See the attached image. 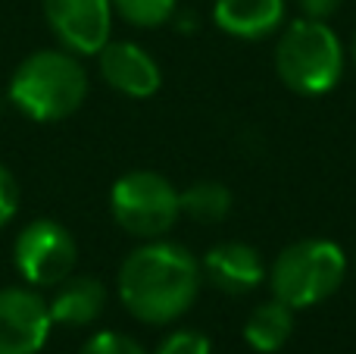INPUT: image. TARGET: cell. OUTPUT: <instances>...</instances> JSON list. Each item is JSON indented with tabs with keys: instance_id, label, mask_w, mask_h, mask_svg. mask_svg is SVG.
I'll return each instance as SVG.
<instances>
[{
	"instance_id": "obj_4",
	"label": "cell",
	"mask_w": 356,
	"mask_h": 354,
	"mask_svg": "<svg viewBox=\"0 0 356 354\" xmlns=\"http://www.w3.org/2000/svg\"><path fill=\"white\" fill-rule=\"evenodd\" d=\"M347 279V254L328 238H300L272 261L269 288L272 298L284 301L291 311H307L328 301Z\"/></svg>"
},
{
	"instance_id": "obj_6",
	"label": "cell",
	"mask_w": 356,
	"mask_h": 354,
	"mask_svg": "<svg viewBox=\"0 0 356 354\" xmlns=\"http://www.w3.org/2000/svg\"><path fill=\"white\" fill-rule=\"evenodd\" d=\"M79 261V245L72 232L56 220H31L13 242V267L31 288H54L72 276Z\"/></svg>"
},
{
	"instance_id": "obj_17",
	"label": "cell",
	"mask_w": 356,
	"mask_h": 354,
	"mask_svg": "<svg viewBox=\"0 0 356 354\" xmlns=\"http://www.w3.org/2000/svg\"><path fill=\"white\" fill-rule=\"evenodd\" d=\"M154 354H213V342L200 330H172Z\"/></svg>"
},
{
	"instance_id": "obj_18",
	"label": "cell",
	"mask_w": 356,
	"mask_h": 354,
	"mask_svg": "<svg viewBox=\"0 0 356 354\" xmlns=\"http://www.w3.org/2000/svg\"><path fill=\"white\" fill-rule=\"evenodd\" d=\"M19 201H22V192H19L16 176L0 163V229L13 223V217L19 213Z\"/></svg>"
},
{
	"instance_id": "obj_8",
	"label": "cell",
	"mask_w": 356,
	"mask_h": 354,
	"mask_svg": "<svg viewBox=\"0 0 356 354\" xmlns=\"http://www.w3.org/2000/svg\"><path fill=\"white\" fill-rule=\"evenodd\" d=\"M60 47L79 56H94L113 31V3L110 0H41Z\"/></svg>"
},
{
	"instance_id": "obj_9",
	"label": "cell",
	"mask_w": 356,
	"mask_h": 354,
	"mask_svg": "<svg viewBox=\"0 0 356 354\" xmlns=\"http://www.w3.org/2000/svg\"><path fill=\"white\" fill-rule=\"evenodd\" d=\"M97 69L100 79L113 88V91L125 94V98H154L163 85L160 63L135 41H106L97 50Z\"/></svg>"
},
{
	"instance_id": "obj_10",
	"label": "cell",
	"mask_w": 356,
	"mask_h": 354,
	"mask_svg": "<svg viewBox=\"0 0 356 354\" xmlns=\"http://www.w3.org/2000/svg\"><path fill=\"white\" fill-rule=\"evenodd\" d=\"M200 270H203V279H209L225 295H247L253 288H259V282L266 279L263 257L257 254V248H250L244 242L213 245L203 254Z\"/></svg>"
},
{
	"instance_id": "obj_1",
	"label": "cell",
	"mask_w": 356,
	"mask_h": 354,
	"mask_svg": "<svg viewBox=\"0 0 356 354\" xmlns=\"http://www.w3.org/2000/svg\"><path fill=\"white\" fill-rule=\"evenodd\" d=\"M200 286V261L188 248L163 238L131 251L116 276L122 307L147 326H169L181 320L194 307Z\"/></svg>"
},
{
	"instance_id": "obj_14",
	"label": "cell",
	"mask_w": 356,
	"mask_h": 354,
	"mask_svg": "<svg viewBox=\"0 0 356 354\" xmlns=\"http://www.w3.org/2000/svg\"><path fill=\"white\" fill-rule=\"evenodd\" d=\"M178 204H181V213L191 217L194 223H203V226H216L232 213V192L228 185L216 179H203V182H194L188 185L184 192H178Z\"/></svg>"
},
{
	"instance_id": "obj_13",
	"label": "cell",
	"mask_w": 356,
	"mask_h": 354,
	"mask_svg": "<svg viewBox=\"0 0 356 354\" xmlns=\"http://www.w3.org/2000/svg\"><path fill=\"white\" fill-rule=\"evenodd\" d=\"M294 332V311L284 301L269 298L257 305L244 320V342L257 354H275Z\"/></svg>"
},
{
	"instance_id": "obj_2",
	"label": "cell",
	"mask_w": 356,
	"mask_h": 354,
	"mask_svg": "<svg viewBox=\"0 0 356 354\" xmlns=\"http://www.w3.org/2000/svg\"><path fill=\"white\" fill-rule=\"evenodd\" d=\"M88 98V69L66 47L29 54L6 82V100L31 123H60L81 110Z\"/></svg>"
},
{
	"instance_id": "obj_7",
	"label": "cell",
	"mask_w": 356,
	"mask_h": 354,
	"mask_svg": "<svg viewBox=\"0 0 356 354\" xmlns=\"http://www.w3.org/2000/svg\"><path fill=\"white\" fill-rule=\"evenodd\" d=\"M50 332L54 320L41 288H0V354H41Z\"/></svg>"
},
{
	"instance_id": "obj_20",
	"label": "cell",
	"mask_w": 356,
	"mask_h": 354,
	"mask_svg": "<svg viewBox=\"0 0 356 354\" xmlns=\"http://www.w3.org/2000/svg\"><path fill=\"white\" fill-rule=\"evenodd\" d=\"M350 54H353V66H356V38H353V50H350Z\"/></svg>"
},
{
	"instance_id": "obj_11",
	"label": "cell",
	"mask_w": 356,
	"mask_h": 354,
	"mask_svg": "<svg viewBox=\"0 0 356 354\" xmlns=\"http://www.w3.org/2000/svg\"><path fill=\"white\" fill-rule=\"evenodd\" d=\"M213 22L241 41H259L284 25V0H216Z\"/></svg>"
},
{
	"instance_id": "obj_21",
	"label": "cell",
	"mask_w": 356,
	"mask_h": 354,
	"mask_svg": "<svg viewBox=\"0 0 356 354\" xmlns=\"http://www.w3.org/2000/svg\"><path fill=\"white\" fill-rule=\"evenodd\" d=\"M0 113H3V94H0Z\"/></svg>"
},
{
	"instance_id": "obj_3",
	"label": "cell",
	"mask_w": 356,
	"mask_h": 354,
	"mask_svg": "<svg viewBox=\"0 0 356 354\" xmlns=\"http://www.w3.org/2000/svg\"><path fill=\"white\" fill-rule=\"evenodd\" d=\"M275 72L300 98L328 94L344 75V44L319 19H294L275 47Z\"/></svg>"
},
{
	"instance_id": "obj_15",
	"label": "cell",
	"mask_w": 356,
	"mask_h": 354,
	"mask_svg": "<svg viewBox=\"0 0 356 354\" xmlns=\"http://www.w3.org/2000/svg\"><path fill=\"white\" fill-rule=\"evenodd\" d=\"M113 13L138 29H160L175 16L178 0H110Z\"/></svg>"
},
{
	"instance_id": "obj_12",
	"label": "cell",
	"mask_w": 356,
	"mask_h": 354,
	"mask_svg": "<svg viewBox=\"0 0 356 354\" xmlns=\"http://www.w3.org/2000/svg\"><path fill=\"white\" fill-rule=\"evenodd\" d=\"M54 326H91L106 311V286L94 276H66L47 301Z\"/></svg>"
},
{
	"instance_id": "obj_5",
	"label": "cell",
	"mask_w": 356,
	"mask_h": 354,
	"mask_svg": "<svg viewBox=\"0 0 356 354\" xmlns=\"http://www.w3.org/2000/svg\"><path fill=\"white\" fill-rule=\"evenodd\" d=\"M110 213L122 232L154 242L172 232V226L181 217L178 188L154 169H131L113 182Z\"/></svg>"
},
{
	"instance_id": "obj_16",
	"label": "cell",
	"mask_w": 356,
	"mask_h": 354,
	"mask_svg": "<svg viewBox=\"0 0 356 354\" xmlns=\"http://www.w3.org/2000/svg\"><path fill=\"white\" fill-rule=\"evenodd\" d=\"M79 354H150V351L141 342H135L131 336H125V332L104 330V332H94L79 348Z\"/></svg>"
},
{
	"instance_id": "obj_19",
	"label": "cell",
	"mask_w": 356,
	"mask_h": 354,
	"mask_svg": "<svg viewBox=\"0 0 356 354\" xmlns=\"http://www.w3.org/2000/svg\"><path fill=\"white\" fill-rule=\"evenodd\" d=\"M341 3H344V0H297V6H300L303 16L319 19V22H328V19L341 10Z\"/></svg>"
}]
</instances>
